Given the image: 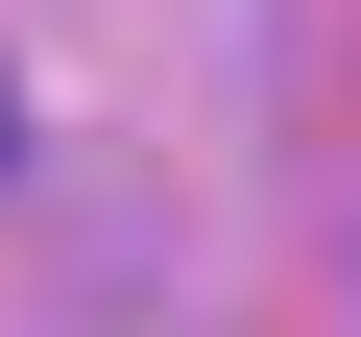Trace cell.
<instances>
[{
    "instance_id": "6da1fadb",
    "label": "cell",
    "mask_w": 361,
    "mask_h": 337,
    "mask_svg": "<svg viewBox=\"0 0 361 337\" xmlns=\"http://www.w3.org/2000/svg\"><path fill=\"white\" fill-rule=\"evenodd\" d=\"M0 121H25V97H0Z\"/></svg>"
}]
</instances>
